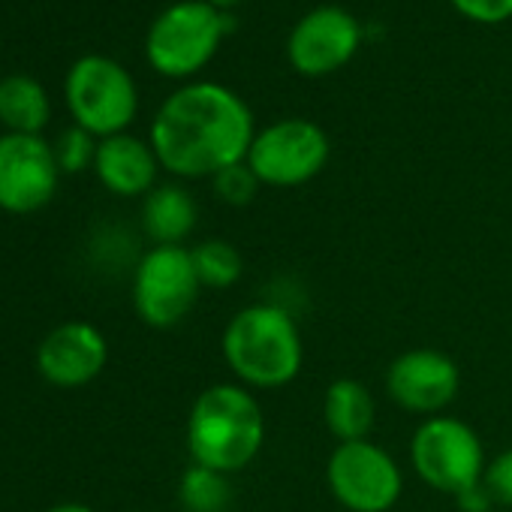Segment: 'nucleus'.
<instances>
[{
  "label": "nucleus",
  "instance_id": "nucleus-1",
  "mask_svg": "<svg viewBox=\"0 0 512 512\" xmlns=\"http://www.w3.org/2000/svg\"><path fill=\"white\" fill-rule=\"evenodd\" d=\"M253 136L247 103L214 82L178 88L151 124V148L160 166L178 178H214L247 160Z\"/></svg>",
  "mask_w": 512,
  "mask_h": 512
},
{
  "label": "nucleus",
  "instance_id": "nucleus-2",
  "mask_svg": "<svg viewBox=\"0 0 512 512\" xmlns=\"http://www.w3.org/2000/svg\"><path fill=\"white\" fill-rule=\"evenodd\" d=\"M263 443L266 416L247 386L214 383L196 395L187 416V449L193 464L229 476L260 455Z\"/></svg>",
  "mask_w": 512,
  "mask_h": 512
},
{
  "label": "nucleus",
  "instance_id": "nucleus-3",
  "mask_svg": "<svg viewBox=\"0 0 512 512\" xmlns=\"http://www.w3.org/2000/svg\"><path fill=\"white\" fill-rule=\"evenodd\" d=\"M223 359L247 389H281L293 383L305 362L296 320L278 305L241 308L223 332Z\"/></svg>",
  "mask_w": 512,
  "mask_h": 512
},
{
  "label": "nucleus",
  "instance_id": "nucleus-4",
  "mask_svg": "<svg viewBox=\"0 0 512 512\" xmlns=\"http://www.w3.org/2000/svg\"><path fill=\"white\" fill-rule=\"evenodd\" d=\"M229 31V16L205 0H181L163 10L145 40L148 64L169 79L196 76L220 49Z\"/></svg>",
  "mask_w": 512,
  "mask_h": 512
},
{
  "label": "nucleus",
  "instance_id": "nucleus-5",
  "mask_svg": "<svg viewBox=\"0 0 512 512\" xmlns=\"http://www.w3.org/2000/svg\"><path fill=\"white\" fill-rule=\"evenodd\" d=\"M64 94L76 127L103 139L124 133L139 112L133 76L106 55L79 58L67 73Z\"/></svg>",
  "mask_w": 512,
  "mask_h": 512
},
{
  "label": "nucleus",
  "instance_id": "nucleus-6",
  "mask_svg": "<svg viewBox=\"0 0 512 512\" xmlns=\"http://www.w3.org/2000/svg\"><path fill=\"white\" fill-rule=\"evenodd\" d=\"M416 476L443 494H464L482 482L485 449L479 434L455 416H428L410 443Z\"/></svg>",
  "mask_w": 512,
  "mask_h": 512
},
{
  "label": "nucleus",
  "instance_id": "nucleus-7",
  "mask_svg": "<svg viewBox=\"0 0 512 512\" xmlns=\"http://www.w3.org/2000/svg\"><path fill=\"white\" fill-rule=\"evenodd\" d=\"M199 278L193 269V256L181 244L151 247L133 278V305L142 323L154 329L178 326L199 299Z\"/></svg>",
  "mask_w": 512,
  "mask_h": 512
},
{
  "label": "nucleus",
  "instance_id": "nucleus-8",
  "mask_svg": "<svg viewBox=\"0 0 512 512\" xmlns=\"http://www.w3.org/2000/svg\"><path fill=\"white\" fill-rule=\"evenodd\" d=\"M329 163V136L305 118H287L260 130L250 142L247 166L260 184L302 187Z\"/></svg>",
  "mask_w": 512,
  "mask_h": 512
},
{
  "label": "nucleus",
  "instance_id": "nucleus-9",
  "mask_svg": "<svg viewBox=\"0 0 512 512\" xmlns=\"http://www.w3.org/2000/svg\"><path fill=\"white\" fill-rule=\"evenodd\" d=\"M332 497L350 512H389L404 488L398 461L371 440L338 443L326 464Z\"/></svg>",
  "mask_w": 512,
  "mask_h": 512
},
{
  "label": "nucleus",
  "instance_id": "nucleus-10",
  "mask_svg": "<svg viewBox=\"0 0 512 512\" xmlns=\"http://www.w3.org/2000/svg\"><path fill=\"white\" fill-rule=\"evenodd\" d=\"M55 148L43 136L7 133L0 136V208L31 214L52 202L58 190Z\"/></svg>",
  "mask_w": 512,
  "mask_h": 512
},
{
  "label": "nucleus",
  "instance_id": "nucleus-11",
  "mask_svg": "<svg viewBox=\"0 0 512 512\" xmlns=\"http://www.w3.org/2000/svg\"><path fill=\"white\" fill-rule=\"evenodd\" d=\"M386 389L401 410L440 416V410H446L461 389V371L452 356L431 347H419L401 353L389 365Z\"/></svg>",
  "mask_w": 512,
  "mask_h": 512
},
{
  "label": "nucleus",
  "instance_id": "nucleus-12",
  "mask_svg": "<svg viewBox=\"0 0 512 512\" xmlns=\"http://www.w3.org/2000/svg\"><path fill=\"white\" fill-rule=\"evenodd\" d=\"M359 43H362V28L347 10L317 7L308 16H302L299 25L293 28L287 55L293 70L317 79L350 64Z\"/></svg>",
  "mask_w": 512,
  "mask_h": 512
},
{
  "label": "nucleus",
  "instance_id": "nucleus-13",
  "mask_svg": "<svg viewBox=\"0 0 512 512\" xmlns=\"http://www.w3.org/2000/svg\"><path fill=\"white\" fill-rule=\"evenodd\" d=\"M109 359V344L103 332L91 323H64L55 332L46 335L37 353L40 374L61 386V389H79L88 386Z\"/></svg>",
  "mask_w": 512,
  "mask_h": 512
},
{
  "label": "nucleus",
  "instance_id": "nucleus-14",
  "mask_svg": "<svg viewBox=\"0 0 512 512\" xmlns=\"http://www.w3.org/2000/svg\"><path fill=\"white\" fill-rule=\"evenodd\" d=\"M157 154L148 142L118 133L109 136L97 145V178L103 181L106 190H112L115 196H142L154 190L157 181Z\"/></svg>",
  "mask_w": 512,
  "mask_h": 512
},
{
  "label": "nucleus",
  "instance_id": "nucleus-15",
  "mask_svg": "<svg viewBox=\"0 0 512 512\" xmlns=\"http://www.w3.org/2000/svg\"><path fill=\"white\" fill-rule=\"evenodd\" d=\"M323 419L329 434L338 443H353V440H368L374 419H377V404L365 383L353 377L332 380L323 398Z\"/></svg>",
  "mask_w": 512,
  "mask_h": 512
},
{
  "label": "nucleus",
  "instance_id": "nucleus-16",
  "mask_svg": "<svg viewBox=\"0 0 512 512\" xmlns=\"http://www.w3.org/2000/svg\"><path fill=\"white\" fill-rule=\"evenodd\" d=\"M196 202L178 184H160L148 193L142 208V223L151 241L160 244H181L196 226Z\"/></svg>",
  "mask_w": 512,
  "mask_h": 512
},
{
  "label": "nucleus",
  "instance_id": "nucleus-17",
  "mask_svg": "<svg viewBox=\"0 0 512 512\" xmlns=\"http://www.w3.org/2000/svg\"><path fill=\"white\" fill-rule=\"evenodd\" d=\"M52 118V103L46 88L31 76L0 79V124L10 133L40 136Z\"/></svg>",
  "mask_w": 512,
  "mask_h": 512
},
{
  "label": "nucleus",
  "instance_id": "nucleus-18",
  "mask_svg": "<svg viewBox=\"0 0 512 512\" xmlns=\"http://www.w3.org/2000/svg\"><path fill=\"white\" fill-rule=\"evenodd\" d=\"M190 256H193V269H196L199 284L208 290H229L244 275V260H241L238 247L223 238L199 241L190 250Z\"/></svg>",
  "mask_w": 512,
  "mask_h": 512
},
{
  "label": "nucleus",
  "instance_id": "nucleus-19",
  "mask_svg": "<svg viewBox=\"0 0 512 512\" xmlns=\"http://www.w3.org/2000/svg\"><path fill=\"white\" fill-rule=\"evenodd\" d=\"M178 497L187 512H226L232 506V485L226 473L193 464L181 476Z\"/></svg>",
  "mask_w": 512,
  "mask_h": 512
},
{
  "label": "nucleus",
  "instance_id": "nucleus-20",
  "mask_svg": "<svg viewBox=\"0 0 512 512\" xmlns=\"http://www.w3.org/2000/svg\"><path fill=\"white\" fill-rule=\"evenodd\" d=\"M52 148H55L58 169H61V172H67V175H76V172L88 169V166L97 160L94 136H91L88 130H82V127H70V130H64Z\"/></svg>",
  "mask_w": 512,
  "mask_h": 512
},
{
  "label": "nucleus",
  "instance_id": "nucleus-21",
  "mask_svg": "<svg viewBox=\"0 0 512 512\" xmlns=\"http://www.w3.org/2000/svg\"><path fill=\"white\" fill-rule=\"evenodd\" d=\"M214 193L226 202V205H247L253 202L256 190H260V178L253 175V169L247 166V160L235 163V166H226L223 172H217L214 178Z\"/></svg>",
  "mask_w": 512,
  "mask_h": 512
},
{
  "label": "nucleus",
  "instance_id": "nucleus-22",
  "mask_svg": "<svg viewBox=\"0 0 512 512\" xmlns=\"http://www.w3.org/2000/svg\"><path fill=\"white\" fill-rule=\"evenodd\" d=\"M482 485L491 494L494 506H512V449L494 455L485 464L482 473Z\"/></svg>",
  "mask_w": 512,
  "mask_h": 512
},
{
  "label": "nucleus",
  "instance_id": "nucleus-23",
  "mask_svg": "<svg viewBox=\"0 0 512 512\" xmlns=\"http://www.w3.org/2000/svg\"><path fill=\"white\" fill-rule=\"evenodd\" d=\"M452 7L479 25H500L512 19V0H452Z\"/></svg>",
  "mask_w": 512,
  "mask_h": 512
},
{
  "label": "nucleus",
  "instance_id": "nucleus-24",
  "mask_svg": "<svg viewBox=\"0 0 512 512\" xmlns=\"http://www.w3.org/2000/svg\"><path fill=\"white\" fill-rule=\"evenodd\" d=\"M455 500H458L461 512H491V506H494V500H491V494L485 491V485H482V482H479V485H473V488H467V491H464V494H458Z\"/></svg>",
  "mask_w": 512,
  "mask_h": 512
},
{
  "label": "nucleus",
  "instance_id": "nucleus-25",
  "mask_svg": "<svg viewBox=\"0 0 512 512\" xmlns=\"http://www.w3.org/2000/svg\"><path fill=\"white\" fill-rule=\"evenodd\" d=\"M46 512H94V509L85 506V503H58V506H52Z\"/></svg>",
  "mask_w": 512,
  "mask_h": 512
},
{
  "label": "nucleus",
  "instance_id": "nucleus-26",
  "mask_svg": "<svg viewBox=\"0 0 512 512\" xmlns=\"http://www.w3.org/2000/svg\"><path fill=\"white\" fill-rule=\"evenodd\" d=\"M205 4H211L214 10H220V13H223V10H232V7H238L241 0H205Z\"/></svg>",
  "mask_w": 512,
  "mask_h": 512
}]
</instances>
